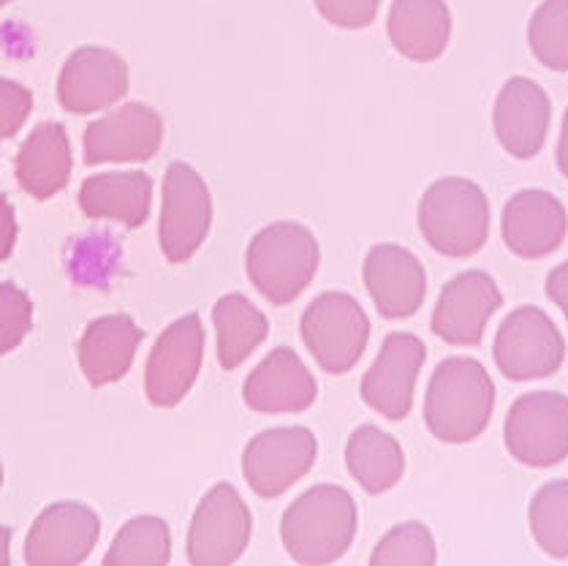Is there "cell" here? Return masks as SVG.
<instances>
[{
	"mask_svg": "<svg viewBox=\"0 0 568 566\" xmlns=\"http://www.w3.org/2000/svg\"><path fill=\"white\" fill-rule=\"evenodd\" d=\"M495 408V384L474 357H446L433 371L425 395L427 431L438 442L468 444L487 431Z\"/></svg>",
	"mask_w": 568,
	"mask_h": 566,
	"instance_id": "1",
	"label": "cell"
},
{
	"mask_svg": "<svg viewBox=\"0 0 568 566\" xmlns=\"http://www.w3.org/2000/svg\"><path fill=\"white\" fill-rule=\"evenodd\" d=\"M356 537V504L341 485H316L283 512L281 539L297 564L322 566L346 556Z\"/></svg>",
	"mask_w": 568,
	"mask_h": 566,
	"instance_id": "2",
	"label": "cell"
},
{
	"mask_svg": "<svg viewBox=\"0 0 568 566\" xmlns=\"http://www.w3.org/2000/svg\"><path fill=\"white\" fill-rule=\"evenodd\" d=\"M318 240L297 221H275L251 240L245 254L247 279L272 305H288L316 279Z\"/></svg>",
	"mask_w": 568,
	"mask_h": 566,
	"instance_id": "3",
	"label": "cell"
},
{
	"mask_svg": "<svg viewBox=\"0 0 568 566\" xmlns=\"http://www.w3.org/2000/svg\"><path fill=\"white\" fill-rule=\"evenodd\" d=\"M416 221L433 251L449 259L474 256L489 237L487 194L468 178H440L422 194Z\"/></svg>",
	"mask_w": 568,
	"mask_h": 566,
	"instance_id": "4",
	"label": "cell"
},
{
	"mask_svg": "<svg viewBox=\"0 0 568 566\" xmlns=\"http://www.w3.org/2000/svg\"><path fill=\"white\" fill-rule=\"evenodd\" d=\"M300 333L322 371L341 376L365 354L371 341V319L346 292H324L302 313Z\"/></svg>",
	"mask_w": 568,
	"mask_h": 566,
	"instance_id": "5",
	"label": "cell"
},
{
	"mask_svg": "<svg viewBox=\"0 0 568 566\" xmlns=\"http://www.w3.org/2000/svg\"><path fill=\"white\" fill-rule=\"evenodd\" d=\"M504 442L517 463L530 468L558 466L568 457V395L525 393L511 403Z\"/></svg>",
	"mask_w": 568,
	"mask_h": 566,
	"instance_id": "6",
	"label": "cell"
},
{
	"mask_svg": "<svg viewBox=\"0 0 568 566\" xmlns=\"http://www.w3.org/2000/svg\"><path fill=\"white\" fill-rule=\"evenodd\" d=\"M498 371L511 382H534L560 371L566 341L552 319L536 305H523L504 319L493 343Z\"/></svg>",
	"mask_w": 568,
	"mask_h": 566,
	"instance_id": "7",
	"label": "cell"
},
{
	"mask_svg": "<svg viewBox=\"0 0 568 566\" xmlns=\"http://www.w3.org/2000/svg\"><path fill=\"white\" fill-rule=\"evenodd\" d=\"M213 226V196L204 178L185 161L169 164L163 178L159 240L163 256L183 264L202 249Z\"/></svg>",
	"mask_w": 568,
	"mask_h": 566,
	"instance_id": "8",
	"label": "cell"
},
{
	"mask_svg": "<svg viewBox=\"0 0 568 566\" xmlns=\"http://www.w3.org/2000/svg\"><path fill=\"white\" fill-rule=\"evenodd\" d=\"M253 517L237 487L217 482L199 502L189 528V562L193 566H229L251 542Z\"/></svg>",
	"mask_w": 568,
	"mask_h": 566,
	"instance_id": "9",
	"label": "cell"
},
{
	"mask_svg": "<svg viewBox=\"0 0 568 566\" xmlns=\"http://www.w3.org/2000/svg\"><path fill=\"white\" fill-rule=\"evenodd\" d=\"M316 455L318 442L307 427H272L247 442L243 474L256 496L277 498L311 472Z\"/></svg>",
	"mask_w": 568,
	"mask_h": 566,
	"instance_id": "10",
	"label": "cell"
},
{
	"mask_svg": "<svg viewBox=\"0 0 568 566\" xmlns=\"http://www.w3.org/2000/svg\"><path fill=\"white\" fill-rule=\"evenodd\" d=\"M204 360V327L199 313H185L155 341L144 368V393L159 408H172L191 393Z\"/></svg>",
	"mask_w": 568,
	"mask_h": 566,
	"instance_id": "11",
	"label": "cell"
},
{
	"mask_svg": "<svg viewBox=\"0 0 568 566\" xmlns=\"http://www.w3.org/2000/svg\"><path fill=\"white\" fill-rule=\"evenodd\" d=\"M425 360L427 346L414 333L386 335L376 363L362 378V401L392 423L406 420L414 406V387Z\"/></svg>",
	"mask_w": 568,
	"mask_h": 566,
	"instance_id": "12",
	"label": "cell"
},
{
	"mask_svg": "<svg viewBox=\"0 0 568 566\" xmlns=\"http://www.w3.org/2000/svg\"><path fill=\"white\" fill-rule=\"evenodd\" d=\"M504 305L498 283L485 270H465L440 292L433 333L449 346H479L489 319Z\"/></svg>",
	"mask_w": 568,
	"mask_h": 566,
	"instance_id": "13",
	"label": "cell"
},
{
	"mask_svg": "<svg viewBox=\"0 0 568 566\" xmlns=\"http://www.w3.org/2000/svg\"><path fill=\"white\" fill-rule=\"evenodd\" d=\"M163 118L153 107L131 104L112 110L84 129V164L104 161H150L161 150Z\"/></svg>",
	"mask_w": 568,
	"mask_h": 566,
	"instance_id": "14",
	"label": "cell"
},
{
	"mask_svg": "<svg viewBox=\"0 0 568 566\" xmlns=\"http://www.w3.org/2000/svg\"><path fill=\"white\" fill-rule=\"evenodd\" d=\"M101 520L80 502H60L41 512L26 539L30 566H74L93 553Z\"/></svg>",
	"mask_w": 568,
	"mask_h": 566,
	"instance_id": "15",
	"label": "cell"
},
{
	"mask_svg": "<svg viewBox=\"0 0 568 566\" xmlns=\"http://www.w3.org/2000/svg\"><path fill=\"white\" fill-rule=\"evenodd\" d=\"M129 90V65L109 47H80L71 52L58 77L63 110L90 114L118 104Z\"/></svg>",
	"mask_w": 568,
	"mask_h": 566,
	"instance_id": "16",
	"label": "cell"
},
{
	"mask_svg": "<svg viewBox=\"0 0 568 566\" xmlns=\"http://www.w3.org/2000/svg\"><path fill=\"white\" fill-rule=\"evenodd\" d=\"M549 120H552V104L539 82L528 77H511L500 88L493 110V129L500 148L511 159L530 161L541 153L547 142Z\"/></svg>",
	"mask_w": 568,
	"mask_h": 566,
	"instance_id": "17",
	"label": "cell"
},
{
	"mask_svg": "<svg viewBox=\"0 0 568 566\" xmlns=\"http://www.w3.org/2000/svg\"><path fill=\"white\" fill-rule=\"evenodd\" d=\"M362 279L384 319H408L422 309L427 294V273L408 249L381 243L367 251Z\"/></svg>",
	"mask_w": 568,
	"mask_h": 566,
	"instance_id": "18",
	"label": "cell"
},
{
	"mask_svg": "<svg viewBox=\"0 0 568 566\" xmlns=\"http://www.w3.org/2000/svg\"><path fill=\"white\" fill-rule=\"evenodd\" d=\"M500 234L511 254L519 259H544L564 245L568 213L558 196L544 189L517 191L506 202Z\"/></svg>",
	"mask_w": 568,
	"mask_h": 566,
	"instance_id": "19",
	"label": "cell"
},
{
	"mask_svg": "<svg viewBox=\"0 0 568 566\" xmlns=\"http://www.w3.org/2000/svg\"><path fill=\"white\" fill-rule=\"evenodd\" d=\"M316 378L288 346L272 348L243 384L245 406L256 414H300L316 403Z\"/></svg>",
	"mask_w": 568,
	"mask_h": 566,
	"instance_id": "20",
	"label": "cell"
},
{
	"mask_svg": "<svg viewBox=\"0 0 568 566\" xmlns=\"http://www.w3.org/2000/svg\"><path fill=\"white\" fill-rule=\"evenodd\" d=\"M144 333L129 313H109L84 327L80 341V368L93 387L120 382L131 371Z\"/></svg>",
	"mask_w": 568,
	"mask_h": 566,
	"instance_id": "21",
	"label": "cell"
},
{
	"mask_svg": "<svg viewBox=\"0 0 568 566\" xmlns=\"http://www.w3.org/2000/svg\"><path fill=\"white\" fill-rule=\"evenodd\" d=\"M386 30L403 58L430 63L449 47L452 11L446 0H392Z\"/></svg>",
	"mask_w": 568,
	"mask_h": 566,
	"instance_id": "22",
	"label": "cell"
},
{
	"mask_svg": "<svg viewBox=\"0 0 568 566\" xmlns=\"http://www.w3.org/2000/svg\"><path fill=\"white\" fill-rule=\"evenodd\" d=\"M71 178V142L60 123H39L17 155V180L30 196L44 202L63 191Z\"/></svg>",
	"mask_w": 568,
	"mask_h": 566,
	"instance_id": "23",
	"label": "cell"
},
{
	"mask_svg": "<svg viewBox=\"0 0 568 566\" xmlns=\"http://www.w3.org/2000/svg\"><path fill=\"white\" fill-rule=\"evenodd\" d=\"M153 204V180L144 172L93 174L80 189V208L88 219H114L129 229L142 226Z\"/></svg>",
	"mask_w": 568,
	"mask_h": 566,
	"instance_id": "24",
	"label": "cell"
},
{
	"mask_svg": "<svg viewBox=\"0 0 568 566\" xmlns=\"http://www.w3.org/2000/svg\"><path fill=\"white\" fill-rule=\"evenodd\" d=\"M346 466L362 491L378 496L392 491L406 474V453L400 442L376 425H362L348 436Z\"/></svg>",
	"mask_w": 568,
	"mask_h": 566,
	"instance_id": "25",
	"label": "cell"
},
{
	"mask_svg": "<svg viewBox=\"0 0 568 566\" xmlns=\"http://www.w3.org/2000/svg\"><path fill=\"white\" fill-rule=\"evenodd\" d=\"M217 333V363L223 371H234L262 346L270 333V322L245 294H223L213 309Z\"/></svg>",
	"mask_w": 568,
	"mask_h": 566,
	"instance_id": "26",
	"label": "cell"
},
{
	"mask_svg": "<svg viewBox=\"0 0 568 566\" xmlns=\"http://www.w3.org/2000/svg\"><path fill=\"white\" fill-rule=\"evenodd\" d=\"M172 558V534L155 515L125 523L104 556L106 566H163Z\"/></svg>",
	"mask_w": 568,
	"mask_h": 566,
	"instance_id": "27",
	"label": "cell"
},
{
	"mask_svg": "<svg viewBox=\"0 0 568 566\" xmlns=\"http://www.w3.org/2000/svg\"><path fill=\"white\" fill-rule=\"evenodd\" d=\"M528 523L536 545L547 556L568 558V479H552L536 491Z\"/></svg>",
	"mask_w": 568,
	"mask_h": 566,
	"instance_id": "28",
	"label": "cell"
},
{
	"mask_svg": "<svg viewBox=\"0 0 568 566\" xmlns=\"http://www.w3.org/2000/svg\"><path fill=\"white\" fill-rule=\"evenodd\" d=\"M528 44L549 71H568V0H544L534 11Z\"/></svg>",
	"mask_w": 568,
	"mask_h": 566,
	"instance_id": "29",
	"label": "cell"
},
{
	"mask_svg": "<svg viewBox=\"0 0 568 566\" xmlns=\"http://www.w3.org/2000/svg\"><path fill=\"white\" fill-rule=\"evenodd\" d=\"M438 562V547L425 523H400L392 528L373 550V566H433Z\"/></svg>",
	"mask_w": 568,
	"mask_h": 566,
	"instance_id": "30",
	"label": "cell"
},
{
	"mask_svg": "<svg viewBox=\"0 0 568 566\" xmlns=\"http://www.w3.org/2000/svg\"><path fill=\"white\" fill-rule=\"evenodd\" d=\"M33 327V303L14 283H0V354L20 346Z\"/></svg>",
	"mask_w": 568,
	"mask_h": 566,
	"instance_id": "31",
	"label": "cell"
},
{
	"mask_svg": "<svg viewBox=\"0 0 568 566\" xmlns=\"http://www.w3.org/2000/svg\"><path fill=\"white\" fill-rule=\"evenodd\" d=\"M318 14L324 17L329 26L343 30H362L373 26L378 17L381 0H313Z\"/></svg>",
	"mask_w": 568,
	"mask_h": 566,
	"instance_id": "32",
	"label": "cell"
},
{
	"mask_svg": "<svg viewBox=\"0 0 568 566\" xmlns=\"http://www.w3.org/2000/svg\"><path fill=\"white\" fill-rule=\"evenodd\" d=\"M33 110V93L14 80L0 77V140H9L26 125Z\"/></svg>",
	"mask_w": 568,
	"mask_h": 566,
	"instance_id": "33",
	"label": "cell"
},
{
	"mask_svg": "<svg viewBox=\"0 0 568 566\" xmlns=\"http://www.w3.org/2000/svg\"><path fill=\"white\" fill-rule=\"evenodd\" d=\"M17 243V215L14 208H11L9 196L0 194V262L11 256Z\"/></svg>",
	"mask_w": 568,
	"mask_h": 566,
	"instance_id": "34",
	"label": "cell"
},
{
	"mask_svg": "<svg viewBox=\"0 0 568 566\" xmlns=\"http://www.w3.org/2000/svg\"><path fill=\"white\" fill-rule=\"evenodd\" d=\"M544 289H547V297L552 300V303L558 305L560 311H564V316L568 322V262L558 264V267H552V273L547 275V283H544Z\"/></svg>",
	"mask_w": 568,
	"mask_h": 566,
	"instance_id": "35",
	"label": "cell"
},
{
	"mask_svg": "<svg viewBox=\"0 0 568 566\" xmlns=\"http://www.w3.org/2000/svg\"><path fill=\"white\" fill-rule=\"evenodd\" d=\"M555 161H558V170L568 180V110L564 114V125H560V140L558 150H555Z\"/></svg>",
	"mask_w": 568,
	"mask_h": 566,
	"instance_id": "36",
	"label": "cell"
},
{
	"mask_svg": "<svg viewBox=\"0 0 568 566\" xmlns=\"http://www.w3.org/2000/svg\"><path fill=\"white\" fill-rule=\"evenodd\" d=\"M9 545H11V528L9 526H0V566H6V564L11 562Z\"/></svg>",
	"mask_w": 568,
	"mask_h": 566,
	"instance_id": "37",
	"label": "cell"
},
{
	"mask_svg": "<svg viewBox=\"0 0 568 566\" xmlns=\"http://www.w3.org/2000/svg\"><path fill=\"white\" fill-rule=\"evenodd\" d=\"M0 485H3V463H0Z\"/></svg>",
	"mask_w": 568,
	"mask_h": 566,
	"instance_id": "38",
	"label": "cell"
},
{
	"mask_svg": "<svg viewBox=\"0 0 568 566\" xmlns=\"http://www.w3.org/2000/svg\"><path fill=\"white\" fill-rule=\"evenodd\" d=\"M6 3H9V0H0V9H3V6H6Z\"/></svg>",
	"mask_w": 568,
	"mask_h": 566,
	"instance_id": "39",
	"label": "cell"
}]
</instances>
